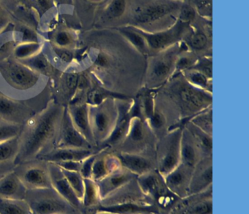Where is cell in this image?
I'll return each instance as SVG.
<instances>
[{
  "instance_id": "cell-39",
  "label": "cell",
  "mask_w": 249,
  "mask_h": 214,
  "mask_svg": "<svg viewBox=\"0 0 249 214\" xmlns=\"http://www.w3.org/2000/svg\"><path fill=\"white\" fill-rule=\"evenodd\" d=\"M98 152L94 153V154H91V156L87 157L85 160H83L82 163H81L80 173L84 179H91L93 164H94V160H95L96 155Z\"/></svg>"
},
{
  "instance_id": "cell-44",
  "label": "cell",
  "mask_w": 249,
  "mask_h": 214,
  "mask_svg": "<svg viewBox=\"0 0 249 214\" xmlns=\"http://www.w3.org/2000/svg\"><path fill=\"white\" fill-rule=\"evenodd\" d=\"M195 68L199 70V72L202 73L206 77H212V61L202 60V62L199 63Z\"/></svg>"
},
{
  "instance_id": "cell-33",
  "label": "cell",
  "mask_w": 249,
  "mask_h": 214,
  "mask_svg": "<svg viewBox=\"0 0 249 214\" xmlns=\"http://www.w3.org/2000/svg\"><path fill=\"white\" fill-rule=\"evenodd\" d=\"M22 128L23 126L20 125L0 121V144L18 137Z\"/></svg>"
},
{
  "instance_id": "cell-5",
  "label": "cell",
  "mask_w": 249,
  "mask_h": 214,
  "mask_svg": "<svg viewBox=\"0 0 249 214\" xmlns=\"http://www.w3.org/2000/svg\"><path fill=\"white\" fill-rule=\"evenodd\" d=\"M27 190L52 188L49 163L41 159L18 163L14 170Z\"/></svg>"
},
{
  "instance_id": "cell-18",
  "label": "cell",
  "mask_w": 249,
  "mask_h": 214,
  "mask_svg": "<svg viewBox=\"0 0 249 214\" xmlns=\"http://www.w3.org/2000/svg\"><path fill=\"white\" fill-rule=\"evenodd\" d=\"M116 157L122 167L133 173L137 177L157 169L150 159L140 154L122 152Z\"/></svg>"
},
{
  "instance_id": "cell-38",
  "label": "cell",
  "mask_w": 249,
  "mask_h": 214,
  "mask_svg": "<svg viewBox=\"0 0 249 214\" xmlns=\"http://www.w3.org/2000/svg\"><path fill=\"white\" fill-rule=\"evenodd\" d=\"M11 16L2 1H0V36L7 32L11 25Z\"/></svg>"
},
{
  "instance_id": "cell-14",
  "label": "cell",
  "mask_w": 249,
  "mask_h": 214,
  "mask_svg": "<svg viewBox=\"0 0 249 214\" xmlns=\"http://www.w3.org/2000/svg\"><path fill=\"white\" fill-rule=\"evenodd\" d=\"M213 188V165L211 161L199 162L194 168L187 196L198 195Z\"/></svg>"
},
{
  "instance_id": "cell-2",
  "label": "cell",
  "mask_w": 249,
  "mask_h": 214,
  "mask_svg": "<svg viewBox=\"0 0 249 214\" xmlns=\"http://www.w3.org/2000/svg\"><path fill=\"white\" fill-rule=\"evenodd\" d=\"M15 42L11 31L0 36V84L3 82L5 84L0 91L5 94L11 88L18 91L19 95L37 96L43 91L49 79L15 58L13 54Z\"/></svg>"
},
{
  "instance_id": "cell-30",
  "label": "cell",
  "mask_w": 249,
  "mask_h": 214,
  "mask_svg": "<svg viewBox=\"0 0 249 214\" xmlns=\"http://www.w3.org/2000/svg\"><path fill=\"white\" fill-rule=\"evenodd\" d=\"M179 96L182 101L191 107H202L208 102V96L192 87H183L180 90Z\"/></svg>"
},
{
  "instance_id": "cell-10",
  "label": "cell",
  "mask_w": 249,
  "mask_h": 214,
  "mask_svg": "<svg viewBox=\"0 0 249 214\" xmlns=\"http://www.w3.org/2000/svg\"><path fill=\"white\" fill-rule=\"evenodd\" d=\"M128 202H142V203L154 204L141 190L138 184L137 178L128 182L124 186L113 192L105 199L100 201V206H110Z\"/></svg>"
},
{
  "instance_id": "cell-4",
  "label": "cell",
  "mask_w": 249,
  "mask_h": 214,
  "mask_svg": "<svg viewBox=\"0 0 249 214\" xmlns=\"http://www.w3.org/2000/svg\"><path fill=\"white\" fill-rule=\"evenodd\" d=\"M25 201L33 214H78L79 210L65 200L53 188L27 190Z\"/></svg>"
},
{
  "instance_id": "cell-25",
  "label": "cell",
  "mask_w": 249,
  "mask_h": 214,
  "mask_svg": "<svg viewBox=\"0 0 249 214\" xmlns=\"http://www.w3.org/2000/svg\"><path fill=\"white\" fill-rule=\"evenodd\" d=\"M180 26H176L167 32L161 33L148 34L147 33H141L142 36L146 39L148 45L154 49H161L167 45H170L175 39L178 37L180 32Z\"/></svg>"
},
{
  "instance_id": "cell-36",
  "label": "cell",
  "mask_w": 249,
  "mask_h": 214,
  "mask_svg": "<svg viewBox=\"0 0 249 214\" xmlns=\"http://www.w3.org/2000/svg\"><path fill=\"white\" fill-rule=\"evenodd\" d=\"M126 2L123 0L113 1L106 10V16L108 18H116L124 13Z\"/></svg>"
},
{
  "instance_id": "cell-9",
  "label": "cell",
  "mask_w": 249,
  "mask_h": 214,
  "mask_svg": "<svg viewBox=\"0 0 249 214\" xmlns=\"http://www.w3.org/2000/svg\"><path fill=\"white\" fill-rule=\"evenodd\" d=\"M67 148L92 149L94 147L75 128L66 108L55 148Z\"/></svg>"
},
{
  "instance_id": "cell-50",
  "label": "cell",
  "mask_w": 249,
  "mask_h": 214,
  "mask_svg": "<svg viewBox=\"0 0 249 214\" xmlns=\"http://www.w3.org/2000/svg\"><path fill=\"white\" fill-rule=\"evenodd\" d=\"M132 115L134 116H137L138 117V116H141V107H140L139 104H136L134 107L133 112H132Z\"/></svg>"
},
{
  "instance_id": "cell-21",
  "label": "cell",
  "mask_w": 249,
  "mask_h": 214,
  "mask_svg": "<svg viewBox=\"0 0 249 214\" xmlns=\"http://www.w3.org/2000/svg\"><path fill=\"white\" fill-rule=\"evenodd\" d=\"M27 189L14 172L0 179V198L24 199Z\"/></svg>"
},
{
  "instance_id": "cell-26",
  "label": "cell",
  "mask_w": 249,
  "mask_h": 214,
  "mask_svg": "<svg viewBox=\"0 0 249 214\" xmlns=\"http://www.w3.org/2000/svg\"><path fill=\"white\" fill-rule=\"evenodd\" d=\"M81 202L84 208L83 212L87 210L93 209L100 204V197L98 187L96 181L92 179H84V191Z\"/></svg>"
},
{
  "instance_id": "cell-29",
  "label": "cell",
  "mask_w": 249,
  "mask_h": 214,
  "mask_svg": "<svg viewBox=\"0 0 249 214\" xmlns=\"http://www.w3.org/2000/svg\"><path fill=\"white\" fill-rule=\"evenodd\" d=\"M199 163V154L194 143L189 139L182 138L180 141V163L195 168Z\"/></svg>"
},
{
  "instance_id": "cell-12",
  "label": "cell",
  "mask_w": 249,
  "mask_h": 214,
  "mask_svg": "<svg viewBox=\"0 0 249 214\" xmlns=\"http://www.w3.org/2000/svg\"><path fill=\"white\" fill-rule=\"evenodd\" d=\"M193 170V167L180 163L173 171L164 177L168 189L180 199L187 196Z\"/></svg>"
},
{
  "instance_id": "cell-51",
  "label": "cell",
  "mask_w": 249,
  "mask_h": 214,
  "mask_svg": "<svg viewBox=\"0 0 249 214\" xmlns=\"http://www.w3.org/2000/svg\"><path fill=\"white\" fill-rule=\"evenodd\" d=\"M83 214L82 213H78V214Z\"/></svg>"
},
{
  "instance_id": "cell-3",
  "label": "cell",
  "mask_w": 249,
  "mask_h": 214,
  "mask_svg": "<svg viewBox=\"0 0 249 214\" xmlns=\"http://www.w3.org/2000/svg\"><path fill=\"white\" fill-rule=\"evenodd\" d=\"M144 195L157 205L163 214H169L181 199L167 187L164 178L157 169L137 177Z\"/></svg>"
},
{
  "instance_id": "cell-27",
  "label": "cell",
  "mask_w": 249,
  "mask_h": 214,
  "mask_svg": "<svg viewBox=\"0 0 249 214\" xmlns=\"http://www.w3.org/2000/svg\"><path fill=\"white\" fill-rule=\"evenodd\" d=\"M46 40L41 42H30V43L15 42L13 48V54L15 58L19 61L31 58L43 50Z\"/></svg>"
},
{
  "instance_id": "cell-43",
  "label": "cell",
  "mask_w": 249,
  "mask_h": 214,
  "mask_svg": "<svg viewBox=\"0 0 249 214\" xmlns=\"http://www.w3.org/2000/svg\"><path fill=\"white\" fill-rule=\"evenodd\" d=\"M81 163H82V161H68L56 163V165H57L62 170H68V171L80 172Z\"/></svg>"
},
{
  "instance_id": "cell-49",
  "label": "cell",
  "mask_w": 249,
  "mask_h": 214,
  "mask_svg": "<svg viewBox=\"0 0 249 214\" xmlns=\"http://www.w3.org/2000/svg\"><path fill=\"white\" fill-rule=\"evenodd\" d=\"M145 110L146 115L151 117L153 115H154V107H153V102L151 99H146L145 100Z\"/></svg>"
},
{
  "instance_id": "cell-16",
  "label": "cell",
  "mask_w": 249,
  "mask_h": 214,
  "mask_svg": "<svg viewBox=\"0 0 249 214\" xmlns=\"http://www.w3.org/2000/svg\"><path fill=\"white\" fill-rule=\"evenodd\" d=\"M212 188L198 195L188 196L179 203L183 214H213Z\"/></svg>"
},
{
  "instance_id": "cell-42",
  "label": "cell",
  "mask_w": 249,
  "mask_h": 214,
  "mask_svg": "<svg viewBox=\"0 0 249 214\" xmlns=\"http://www.w3.org/2000/svg\"><path fill=\"white\" fill-rule=\"evenodd\" d=\"M189 80L196 85L200 86V87H206L208 84V79L206 76L204 75L202 73L199 71H195V72L190 73L189 75Z\"/></svg>"
},
{
  "instance_id": "cell-11",
  "label": "cell",
  "mask_w": 249,
  "mask_h": 214,
  "mask_svg": "<svg viewBox=\"0 0 249 214\" xmlns=\"http://www.w3.org/2000/svg\"><path fill=\"white\" fill-rule=\"evenodd\" d=\"M66 108L75 128L90 144L95 147V141L90 125L89 105L86 102H78L70 103Z\"/></svg>"
},
{
  "instance_id": "cell-48",
  "label": "cell",
  "mask_w": 249,
  "mask_h": 214,
  "mask_svg": "<svg viewBox=\"0 0 249 214\" xmlns=\"http://www.w3.org/2000/svg\"><path fill=\"white\" fill-rule=\"evenodd\" d=\"M192 64V61L188 58H181L179 59L177 63L178 69H183V68H187Z\"/></svg>"
},
{
  "instance_id": "cell-15",
  "label": "cell",
  "mask_w": 249,
  "mask_h": 214,
  "mask_svg": "<svg viewBox=\"0 0 249 214\" xmlns=\"http://www.w3.org/2000/svg\"><path fill=\"white\" fill-rule=\"evenodd\" d=\"M137 176L123 167L110 173L99 181L96 182L100 193V201L124 186Z\"/></svg>"
},
{
  "instance_id": "cell-8",
  "label": "cell",
  "mask_w": 249,
  "mask_h": 214,
  "mask_svg": "<svg viewBox=\"0 0 249 214\" xmlns=\"http://www.w3.org/2000/svg\"><path fill=\"white\" fill-rule=\"evenodd\" d=\"M180 132H174L166 139L159 154L157 170L164 177L173 171L180 163Z\"/></svg>"
},
{
  "instance_id": "cell-35",
  "label": "cell",
  "mask_w": 249,
  "mask_h": 214,
  "mask_svg": "<svg viewBox=\"0 0 249 214\" xmlns=\"http://www.w3.org/2000/svg\"><path fill=\"white\" fill-rule=\"evenodd\" d=\"M171 68V61L166 58L158 60L153 66L152 71L154 75L158 78L165 77L170 72Z\"/></svg>"
},
{
  "instance_id": "cell-17",
  "label": "cell",
  "mask_w": 249,
  "mask_h": 214,
  "mask_svg": "<svg viewBox=\"0 0 249 214\" xmlns=\"http://www.w3.org/2000/svg\"><path fill=\"white\" fill-rule=\"evenodd\" d=\"M47 40L58 48L76 50L78 35L72 26H68L59 16V23L49 33Z\"/></svg>"
},
{
  "instance_id": "cell-46",
  "label": "cell",
  "mask_w": 249,
  "mask_h": 214,
  "mask_svg": "<svg viewBox=\"0 0 249 214\" xmlns=\"http://www.w3.org/2000/svg\"><path fill=\"white\" fill-rule=\"evenodd\" d=\"M165 120L162 115L159 112H154L151 117V125L154 129H160L164 125Z\"/></svg>"
},
{
  "instance_id": "cell-23",
  "label": "cell",
  "mask_w": 249,
  "mask_h": 214,
  "mask_svg": "<svg viewBox=\"0 0 249 214\" xmlns=\"http://www.w3.org/2000/svg\"><path fill=\"white\" fill-rule=\"evenodd\" d=\"M121 167L122 165L117 157H103L98 152L93 164L91 179L96 182L99 181Z\"/></svg>"
},
{
  "instance_id": "cell-13",
  "label": "cell",
  "mask_w": 249,
  "mask_h": 214,
  "mask_svg": "<svg viewBox=\"0 0 249 214\" xmlns=\"http://www.w3.org/2000/svg\"><path fill=\"white\" fill-rule=\"evenodd\" d=\"M52 188L55 189L71 205L83 212L82 202L68 183L62 169L54 163H49Z\"/></svg>"
},
{
  "instance_id": "cell-6",
  "label": "cell",
  "mask_w": 249,
  "mask_h": 214,
  "mask_svg": "<svg viewBox=\"0 0 249 214\" xmlns=\"http://www.w3.org/2000/svg\"><path fill=\"white\" fill-rule=\"evenodd\" d=\"M80 73L73 68L57 71L52 81V94L55 101L63 106H68L73 101L78 90Z\"/></svg>"
},
{
  "instance_id": "cell-28",
  "label": "cell",
  "mask_w": 249,
  "mask_h": 214,
  "mask_svg": "<svg viewBox=\"0 0 249 214\" xmlns=\"http://www.w3.org/2000/svg\"><path fill=\"white\" fill-rule=\"evenodd\" d=\"M0 214H33L25 199L0 198Z\"/></svg>"
},
{
  "instance_id": "cell-32",
  "label": "cell",
  "mask_w": 249,
  "mask_h": 214,
  "mask_svg": "<svg viewBox=\"0 0 249 214\" xmlns=\"http://www.w3.org/2000/svg\"><path fill=\"white\" fill-rule=\"evenodd\" d=\"M62 170L68 183L71 185L78 198L81 200L84 191V178L81 176L80 172L68 171L62 169Z\"/></svg>"
},
{
  "instance_id": "cell-45",
  "label": "cell",
  "mask_w": 249,
  "mask_h": 214,
  "mask_svg": "<svg viewBox=\"0 0 249 214\" xmlns=\"http://www.w3.org/2000/svg\"><path fill=\"white\" fill-rule=\"evenodd\" d=\"M195 17V11L191 6L184 5L180 12V19L184 22H189Z\"/></svg>"
},
{
  "instance_id": "cell-34",
  "label": "cell",
  "mask_w": 249,
  "mask_h": 214,
  "mask_svg": "<svg viewBox=\"0 0 249 214\" xmlns=\"http://www.w3.org/2000/svg\"><path fill=\"white\" fill-rule=\"evenodd\" d=\"M145 138L143 127L142 122L139 119H136L132 123L130 131L129 132V141L133 143L142 142Z\"/></svg>"
},
{
  "instance_id": "cell-40",
  "label": "cell",
  "mask_w": 249,
  "mask_h": 214,
  "mask_svg": "<svg viewBox=\"0 0 249 214\" xmlns=\"http://www.w3.org/2000/svg\"><path fill=\"white\" fill-rule=\"evenodd\" d=\"M104 98L105 96L103 92L100 91L97 89H94V90H90L87 93L86 103L88 105H91V106H99L103 103Z\"/></svg>"
},
{
  "instance_id": "cell-22",
  "label": "cell",
  "mask_w": 249,
  "mask_h": 214,
  "mask_svg": "<svg viewBox=\"0 0 249 214\" xmlns=\"http://www.w3.org/2000/svg\"><path fill=\"white\" fill-rule=\"evenodd\" d=\"M20 61L49 80L53 78L58 71L53 66L45 46L41 52L31 58Z\"/></svg>"
},
{
  "instance_id": "cell-47",
  "label": "cell",
  "mask_w": 249,
  "mask_h": 214,
  "mask_svg": "<svg viewBox=\"0 0 249 214\" xmlns=\"http://www.w3.org/2000/svg\"><path fill=\"white\" fill-rule=\"evenodd\" d=\"M94 64L99 67H106V66L108 65V59L106 55H103V53H100L96 58Z\"/></svg>"
},
{
  "instance_id": "cell-31",
  "label": "cell",
  "mask_w": 249,
  "mask_h": 214,
  "mask_svg": "<svg viewBox=\"0 0 249 214\" xmlns=\"http://www.w3.org/2000/svg\"><path fill=\"white\" fill-rule=\"evenodd\" d=\"M128 126H129V124H128L127 118H122V120L119 121V123L116 125L114 131L100 145L109 147V146H113L119 144L126 135Z\"/></svg>"
},
{
  "instance_id": "cell-41",
  "label": "cell",
  "mask_w": 249,
  "mask_h": 214,
  "mask_svg": "<svg viewBox=\"0 0 249 214\" xmlns=\"http://www.w3.org/2000/svg\"><path fill=\"white\" fill-rule=\"evenodd\" d=\"M207 37L204 33H195L190 39V45L194 49H202L206 46Z\"/></svg>"
},
{
  "instance_id": "cell-24",
  "label": "cell",
  "mask_w": 249,
  "mask_h": 214,
  "mask_svg": "<svg viewBox=\"0 0 249 214\" xmlns=\"http://www.w3.org/2000/svg\"><path fill=\"white\" fill-rule=\"evenodd\" d=\"M173 8L172 4H157L148 6L137 11L135 20L142 23L154 21L168 14Z\"/></svg>"
},
{
  "instance_id": "cell-7",
  "label": "cell",
  "mask_w": 249,
  "mask_h": 214,
  "mask_svg": "<svg viewBox=\"0 0 249 214\" xmlns=\"http://www.w3.org/2000/svg\"><path fill=\"white\" fill-rule=\"evenodd\" d=\"M31 105L0 91V121L24 126L36 113Z\"/></svg>"
},
{
  "instance_id": "cell-1",
  "label": "cell",
  "mask_w": 249,
  "mask_h": 214,
  "mask_svg": "<svg viewBox=\"0 0 249 214\" xmlns=\"http://www.w3.org/2000/svg\"><path fill=\"white\" fill-rule=\"evenodd\" d=\"M65 109L52 99L24 124L18 138L17 165L41 158L54 149Z\"/></svg>"
},
{
  "instance_id": "cell-20",
  "label": "cell",
  "mask_w": 249,
  "mask_h": 214,
  "mask_svg": "<svg viewBox=\"0 0 249 214\" xmlns=\"http://www.w3.org/2000/svg\"><path fill=\"white\" fill-rule=\"evenodd\" d=\"M98 152L94 148H54L46 155L42 157L41 160L49 163H59L68 161H83L94 153Z\"/></svg>"
},
{
  "instance_id": "cell-19",
  "label": "cell",
  "mask_w": 249,
  "mask_h": 214,
  "mask_svg": "<svg viewBox=\"0 0 249 214\" xmlns=\"http://www.w3.org/2000/svg\"><path fill=\"white\" fill-rule=\"evenodd\" d=\"M18 137L0 144V179L14 172L17 165Z\"/></svg>"
},
{
  "instance_id": "cell-37",
  "label": "cell",
  "mask_w": 249,
  "mask_h": 214,
  "mask_svg": "<svg viewBox=\"0 0 249 214\" xmlns=\"http://www.w3.org/2000/svg\"><path fill=\"white\" fill-rule=\"evenodd\" d=\"M121 32L123 33L124 35L129 39L132 43L134 44L140 50L145 51V44L144 37L142 35L140 34L138 32L135 31L128 30V29H122Z\"/></svg>"
}]
</instances>
